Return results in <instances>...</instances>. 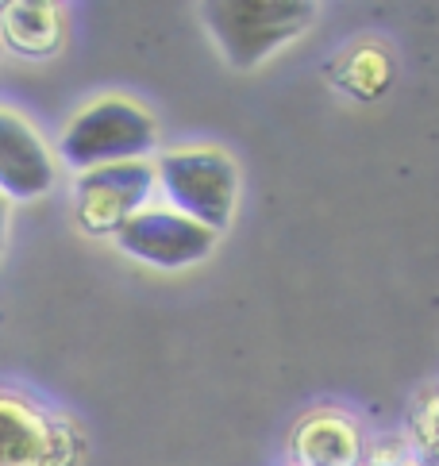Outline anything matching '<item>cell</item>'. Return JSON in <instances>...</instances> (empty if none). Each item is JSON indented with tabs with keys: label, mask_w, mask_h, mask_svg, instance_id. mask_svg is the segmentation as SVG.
<instances>
[{
	"label": "cell",
	"mask_w": 439,
	"mask_h": 466,
	"mask_svg": "<svg viewBox=\"0 0 439 466\" xmlns=\"http://www.w3.org/2000/svg\"><path fill=\"white\" fill-rule=\"evenodd\" d=\"M66 43V8L55 0H5L0 5V51L39 62Z\"/></svg>",
	"instance_id": "9"
},
{
	"label": "cell",
	"mask_w": 439,
	"mask_h": 466,
	"mask_svg": "<svg viewBox=\"0 0 439 466\" xmlns=\"http://www.w3.org/2000/svg\"><path fill=\"white\" fill-rule=\"evenodd\" d=\"M50 412L15 390H0V466H43Z\"/></svg>",
	"instance_id": "10"
},
{
	"label": "cell",
	"mask_w": 439,
	"mask_h": 466,
	"mask_svg": "<svg viewBox=\"0 0 439 466\" xmlns=\"http://www.w3.org/2000/svg\"><path fill=\"white\" fill-rule=\"evenodd\" d=\"M162 151V127L139 96L100 93L77 105L55 139L58 166L70 174L97 170L112 162H139Z\"/></svg>",
	"instance_id": "2"
},
{
	"label": "cell",
	"mask_w": 439,
	"mask_h": 466,
	"mask_svg": "<svg viewBox=\"0 0 439 466\" xmlns=\"http://www.w3.org/2000/svg\"><path fill=\"white\" fill-rule=\"evenodd\" d=\"M197 12L216 55L231 70L247 74L305 39L324 15V5L316 0H212Z\"/></svg>",
	"instance_id": "3"
},
{
	"label": "cell",
	"mask_w": 439,
	"mask_h": 466,
	"mask_svg": "<svg viewBox=\"0 0 439 466\" xmlns=\"http://www.w3.org/2000/svg\"><path fill=\"white\" fill-rule=\"evenodd\" d=\"M155 186L158 201L224 239L243 205V166L220 143H162L155 155Z\"/></svg>",
	"instance_id": "1"
},
{
	"label": "cell",
	"mask_w": 439,
	"mask_h": 466,
	"mask_svg": "<svg viewBox=\"0 0 439 466\" xmlns=\"http://www.w3.org/2000/svg\"><path fill=\"white\" fill-rule=\"evenodd\" d=\"M324 81L335 93L351 96V101H378V96L393 89L397 58L385 39L362 35L332 55V62L324 66Z\"/></svg>",
	"instance_id": "8"
},
{
	"label": "cell",
	"mask_w": 439,
	"mask_h": 466,
	"mask_svg": "<svg viewBox=\"0 0 439 466\" xmlns=\"http://www.w3.org/2000/svg\"><path fill=\"white\" fill-rule=\"evenodd\" d=\"M366 428L359 412L343 405H312L290 424L285 466H362Z\"/></svg>",
	"instance_id": "7"
},
{
	"label": "cell",
	"mask_w": 439,
	"mask_h": 466,
	"mask_svg": "<svg viewBox=\"0 0 439 466\" xmlns=\"http://www.w3.org/2000/svg\"><path fill=\"white\" fill-rule=\"evenodd\" d=\"M8 228H12V201L0 197V255H5V243H8Z\"/></svg>",
	"instance_id": "13"
},
{
	"label": "cell",
	"mask_w": 439,
	"mask_h": 466,
	"mask_svg": "<svg viewBox=\"0 0 439 466\" xmlns=\"http://www.w3.org/2000/svg\"><path fill=\"white\" fill-rule=\"evenodd\" d=\"M58 186V155L24 112L0 105V197L12 205L43 201Z\"/></svg>",
	"instance_id": "6"
},
{
	"label": "cell",
	"mask_w": 439,
	"mask_h": 466,
	"mask_svg": "<svg viewBox=\"0 0 439 466\" xmlns=\"http://www.w3.org/2000/svg\"><path fill=\"white\" fill-rule=\"evenodd\" d=\"M86 431H81L66 412H50L46 428V451L43 466H81L86 462Z\"/></svg>",
	"instance_id": "12"
},
{
	"label": "cell",
	"mask_w": 439,
	"mask_h": 466,
	"mask_svg": "<svg viewBox=\"0 0 439 466\" xmlns=\"http://www.w3.org/2000/svg\"><path fill=\"white\" fill-rule=\"evenodd\" d=\"M401 436L424 466H439V386H424L413 397Z\"/></svg>",
	"instance_id": "11"
},
{
	"label": "cell",
	"mask_w": 439,
	"mask_h": 466,
	"mask_svg": "<svg viewBox=\"0 0 439 466\" xmlns=\"http://www.w3.org/2000/svg\"><path fill=\"white\" fill-rule=\"evenodd\" d=\"M401 466H424V462H420V459H416V455H409V459H404V462H401Z\"/></svg>",
	"instance_id": "14"
},
{
	"label": "cell",
	"mask_w": 439,
	"mask_h": 466,
	"mask_svg": "<svg viewBox=\"0 0 439 466\" xmlns=\"http://www.w3.org/2000/svg\"><path fill=\"white\" fill-rule=\"evenodd\" d=\"M155 197H158L155 158L112 162V166H97V170H81L70 177L74 220L93 239H112Z\"/></svg>",
	"instance_id": "4"
},
{
	"label": "cell",
	"mask_w": 439,
	"mask_h": 466,
	"mask_svg": "<svg viewBox=\"0 0 439 466\" xmlns=\"http://www.w3.org/2000/svg\"><path fill=\"white\" fill-rule=\"evenodd\" d=\"M112 247L139 266L174 274V270H189V266L205 262L220 247V236L155 197L147 208H139L116 231Z\"/></svg>",
	"instance_id": "5"
}]
</instances>
